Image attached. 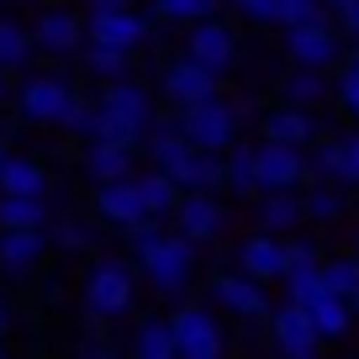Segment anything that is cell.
<instances>
[{"label":"cell","mask_w":359,"mask_h":359,"mask_svg":"<svg viewBox=\"0 0 359 359\" xmlns=\"http://www.w3.org/2000/svg\"><path fill=\"white\" fill-rule=\"evenodd\" d=\"M106 6H133V0H90V11H106Z\"/></svg>","instance_id":"obj_48"},{"label":"cell","mask_w":359,"mask_h":359,"mask_svg":"<svg viewBox=\"0 0 359 359\" xmlns=\"http://www.w3.org/2000/svg\"><path fill=\"white\" fill-rule=\"evenodd\" d=\"M169 323H175V344L185 359H217L222 354V327H217V317L206 306H180Z\"/></svg>","instance_id":"obj_9"},{"label":"cell","mask_w":359,"mask_h":359,"mask_svg":"<svg viewBox=\"0 0 359 359\" xmlns=\"http://www.w3.org/2000/svg\"><path fill=\"white\" fill-rule=\"evenodd\" d=\"M0 354H6V338H0Z\"/></svg>","instance_id":"obj_53"},{"label":"cell","mask_w":359,"mask_h":359,"mask_svg":"<svg viewBox=\"0 0 359 359\" xmlns=\"http://www.w3.org/2000/svg\"><path fill=\"white\" fill-rule=\"evenodd\" d=\"M306 16H323V0H280V27H296Z\"/></svg>","instance_id":"obj_41"},{"label":"cell","mask_w":359,"mask_h":359,"mask_svg":"<svg viewBox=\"0 0 359 359\" xmlns=\"http://www.w3.org/2000/svg\"><path fill=\"white\" fill-rule=\"evenodd\" d=\"M212 296L227 306V312H238L243 323H269V296H264V280H254L248 269H222L212 280Z\"/></svg>","instance_id":"obj_6"},{"label":"cell","mask_w":359,"mask_h":359,"mask_svg":"<svg viewBox=\"0 0 359 359\" xmlns=\"http://www.w3.org/2000/svg\"><path fill=\"white\" fill-rule=\"evenodd\" d=\"M354 254H359V238H354Z\"/></svg>","instance_id":"obj_54"},{"label":"cell","mask_w":359,"mask_h":359,"mask_svg":"<svg viewBox=\"0 0 359 359\" xmlns=\"http://www.w3.org/2000/svg\"><path fill=\"white\" fill-rule=\"evenodd\" d=\"M85 312H90V323L133 312V269L122 259H101L85 275Z\"/></svg>","instance_id":"obj_3"},{"label":"cell","mask_w":359,"mask_h":359,"mask_svg":"<svg viewBox=\"0 0 359 359\" xmlns=\"http://www.w3.org/2000/svg\"><path fill=\"white\" fill-rule=\"evenodd\" d=\"M238 269H248L254 280H285V238L259 227L254 238L238 243Z\"/></svg>","instance_id":"obj_15"},{"label":"cell","mask_w":359,"mask_h":359,"mask_svg":"<svg viewBox=\"0 0 359 359\" xmlns=\"http://www.w3.org/2000/svg\"><path fill=\"white\" fill-rule=\"evenodd\" d=\"M354 312H359V296H354Z\"/></svg>","instance_id":"obj_55"},{"label":"cell","mask_w":359,"mask_h":359,"mask_svg":"<svg viewBox=\"0 0 359 359\" xmlns=\"http://www.w3.org/2000/svg\"><path fill=\"white\" fill-rule=\"evenodd\" d=\"M185 53L201 58V64H212V69H227V64L238 58V37H233V27H222L217 16H206V22L191 27V37H185Z\"/></svg>","instance_id":"obj_16"},{"label":"cell","mask_w":359,"mask_h":359,"mask_svg":"<svg viewBox=\"0 0 359 359\" xmlns=\"http://www.w3.org/2000/svg\"><path fill=\"white\" fill-rule=\"evenodd\" d=\"M32 53H37L32 27L11 22V16H0V69H6V74H16V69L32 64Z\"/></svg>","instance_id":"obj_25"},{"label":"cell","mask_w":359,"mask_h":359,"mask_svg":"<svg viewBox=\"0 0 359 359\" xmlns=\"http://www.w3.org/2000/svg\"><path fill=\"white\" fill-rule=\"evenodd\" d=\"M90 37L95 43H116V48H137L148 43V32H154V22L148 16H137L133 6H106V11H90Z\"/></svg>","instance_id":"obj_13"},{"label":"cell","mask_w":359,"mask_h":359,"mask_svg":"<svg viewBox=\"0 0 359 359\" xmlns=\"http://www.w3.org/2000/svg\"><path fill=\"white\" fill-rule=\"evenodd\" d=\"M6 154H11V148H6V143H0V158H6Z\"/></svg>","instance_id":"obj_52"},{"label":"cell","mask_w":359,"mask_h":359,"mask_svg":"<svg viewBox=\"0 0 359 359\" xmlns=\"http://www.w3.org/2000/svg\"><path fill=\"white\" fill-rule=\"evenodd\" d=\"M338 95H344V111L359 122V79H338Z\"/></svg>","instance_id":"obj_45"},{"label":"cell","mask_w":359,"mask_h":359,"mask_svg":"<svg viewBox=\"0 0 359 359\" xmlns=\"http://www.w3.org/2000/svg\"><path fill=\"white\" fill-rule=\"evenodd\" d=\"M327 6H333V11H344V6H348V0H327Z\"/></svg>","instance_id":"obj_51"},{"label":"cell","mask_w":359,"mask_h":359,"mask_svg":"<svg viewBox=\"0 0 359 359\" xmlns=\"http://www.w3.org/2000/svg\"><path fill=\"white\" fill-rule=\"evenodd\" d=\"M143 180V201H148V212L154 217H175V206H180V196H185V185H180L169 169H148V175H137Z\"/></svg>","instance_id":"obj_29"},{"label":"cell","mask_w":359,"mask_h":359,"mask_svg":"<svg viewBox=\"0 0 359 359\" xmlns=\"http://www.w3.org/2000/svg\"><path fill=\"white\" fill-rule=\"evenodd\" d=\"M264 137H269V143L306 148V143L317 137V122H312V111H306V106L285 101V106H275V111H264Z\"/></svg>","instance_id":"obj_21"},{"label":"cell","mask_w":359,"mask_h":359,"mask_svg":"<svg viewBox=\"0 0 359 359\" xmlns=\"http://www.w3.org/2000/svg\"><path fill=\"white\" fill-rule=\"evenodd\" d=\"M302 264H323V254L306 238H296V243H285V269H302Z\"/></svg>","instance_id":"obj_42"},{"label":"cell","mask_w":359,"mask_h":359,"mask_svg":"<svg viewBox=\"0 0 359 359\" xmlns=\"http://www.w3.org/2000/svg\"><path fill=\"white\" fill-rule=\"evenodd\" d=\"M323 291H327V275H323V264L285 269V302H302V306H312Z\"/></svg>","instance_id":"obj_32"},{"label":"cell","mask_w":359,"mask_h":359,"mask_svg":"<svg viewBox=\"0 0 359 359\" xmlns=\"http://www.w3.org/2000/svg\"><path fill=\"white\" fill-rule=\"evenodd\" d=\"M43 248H48L43 227H0V269H6V275H27V269H37Z\"/></svg>","instance_id":"obj_18"},{"label":"cell","mask_w":359,"mask_h":359,"mask_svg":"<svg viewBox=\"0 0 359 359\" xmlns=\"http://www.w3.org/2000/svg\"><path fill=\"white\" fill-rule=\"evenodd\" d=\"M338 27H344L348 37H359V0H348L344 11H338Z\"/></svg>","instance_id":"obj_46"},{"label":"cell","mask_w":359,"mask_h":359,"mask_svg":"<svg viewBox=\"0 0 359 359\" xmlns=\"http://www.w3.org/2000/svg\"><path fill=\"white\" fill-rule=\"evenodd\" d=\"M133 158H137V148L116 143V137H90V148H85V175L95 180V185H106V180L133 175Z\"/></svg>","instance_id":"obj_20"},{"label":"cell","mask_w":359,"mask_h":359,"mask_svg":"<svg viewBox=\"0 0 359 359\" xmlns=\"http://www.w3.org/2000/svg\"><path fill=\"white\" fill-rule=\"evenodd\" d=\"M285 53H291V64H306V69L338 64V27L327 16H306V22L285 27Z\"/></svg>","instance_id":"obj_4"},{"label":"cell","mask_w":359,"mask_h":359,"mask_svg":"<svg viewBox=\"0 0 359 359\" xmlns=\"http://www.w3.org/2000/svg\"><path fill=\"white\" fill-rule=\"evenodd\" d=\"M327 95V79H323V69H306V64H296V74L285 79V101H296V106H317Z\"/></svg>","instance_id":"obj_33"},{"label":"cell","mask_w":359,"mask_h":359,"mask_svg":"<svg viewBox=\"0 0 359 359\" xmlns=\"http://www.w3.org/2000/svg\"><path fill=\"white\" fill-rule=\"evenodd\" d=\"M227 191H238V196H264V180H259L254 148H238V154H227Z\"/></svg>","instance_id":"obj_31"},{"label":"cell","mask_w":359,"mask_h":359,"mask_svg":"<svg viewBox=\"0 0 359 359\" xmlns=\"http://www.w3.org/2000/svg\"><path fill=\"white\" fill-rule=\"evenodd\" d=\"M306 312H312V323H317V333H323V338H344L348 327L359 323L354 296H338V291H323L312 306H306Z\"/></svg>","instance_id":"obj_22"},{"label":"cell","mask_w":359,"mask_h":359,"mask_svg":"<svg viewBox=\"0 0 359 359\" xmlns=\"http://www.w3.org/2000/svg\"><path fill=\"white\" fill-rule=\"evenodd\" d=\"M196 248H201V243H191L180 227H175V233H164L143 259H137L143 275H148V285H154L158 296H180L185 285H191V275H196Z\"/></svg>","instance_id":"obj_1"},{"label":"cell","mask_w":359,"mask_h":359,"mask_svg":"<svg viewBox=\"0 0 359 359\" xmlns=\"http://www.w3.org/2000/svg\"><path fill=\"white\" fill-rule=\"evenodd\" d=\"M175 227L191 238V243H212L227 227V212H222V201H217V191H185L180 206H175Z\"/></svg>","instance_id":"obj_11"},{"label":"cell","mask_w":359,"mask_h":359,"mask_svg":"<svg viewBox=\"0 0 359 359\" xmlns=\"http://www.w3.org/2000/svg\"><path fill=\"white\" fill-rule=\"evenodd\" d=\"M344 79H359V48L348 53V64H344Z\"/></svg>","instance_id":"obj_47"},{"label":"cell","mask_w":359,"mask_h":359,"mask_svg":"<svg viewBox=\"0 0 359 359\" xmlns=\"http://www.w3.org/2000/svg\"><path fill=\"white\" fill-rule=\"evenodd\" d=\"M222 90V69L201 64V58H175V64L164 69V95L175 106H191V101H206V95H217Z\"/></svg>","instance_id":"obj_8"},{"label":"cell","mask_w":359,"mask_h":359,"mask_svg":"<svg viewBox=\"0 0 359 359\" xmlns=\"http://www.w3.org/2000/svg\"><path fill=\"white\" fill-rule=\"evenodd\" d=\"M85 69H90L95 79H122L127 69H133V48L95 43V37H90V43H85Z\"/></svg>","instance_id":"obj_30"},{"label":"cell","mask_w":359,"mask_h":359,"mask_svg":"<svg viewBox=\"0 0 359 359\" xmlns=\"http://www.w3.org/2000/svg\"><path fill=\"white\" fill-rule=\"evenodd\" d=\"M212 11H217V0H154V16H158V22L196 27V22H206Z\"/></svg>","instance_id":"obj_34"},{"label":"cell","mask_w":359,"mask_h":359,"mask_svg":"<svg viewBox=\"0 0 359 359\" xmlns=\"http://www.w3.org/2000/svg\"><path fill=\"white\" fill-rule=\"evenodd\" d=\"M32 37H37V53L69 58V53H79V48L90 43V27L79 22L74 11H43V16H37V27H32Z\"/></svg>","instance_id":"obj_12"},{"label":"cell","mask_w":359,"mask_h":359,"mask_svg":"<svg viewBox=\"0 0 359 359\" xmlns=\"http://www.w3.org/2000/svg\"><path fill=\"white\" fill-rule=\"evenodd\" d=\"M143 148H148V158H154V169H175L180 158L191 154V137L180 133V122H164V127H148V137H143Z\"/></svg>","instance_id":"obj_26"},{"label":"cell","mask_w":359,"mask_h":359,"mask_svg":"<svg viewBox=\"0 0 359 359\" xmlns=\"http://www.w3.org/2000/svg\"><path fill=\"white\" fill-rule=\"evenodd\" d=\"M6 327H11V312H6V302H0V338H6Z\"/></svg>","instance_id":"obj_50"},{"label":"cell","mask_w":359,"mask_h":359,"mask_svg":"<svg viewBox=\"0 0 359 359\" xmlns=\"http://www.w3.org/2000/svg\"><path fill=\"white\" fill-rule=\"evenodd\" d=\"M238 6H243L254 22H275L280 27V0H238Z\"/></svg>","instance_id":"obj_43"},{"label":"cell","mask_w":359,"mask_h":359,"mask_svg":"<svg viewBox=\"0 0 359 359\" xmlns=\"http://www.w3.org/2000/svg\"><path fill=\"white\" fill-rule=\"evenodd\" d=\"M180 133L191 137L196 148H212V154H227L238 137V106H227L222 95H206V101L180 106Z\"/></svg>","instance_id":"obj_2"},{"label":"cell","mask_w":359,"mask_h":359,"mask_svg":"<svg viewBox=\"0 0 359 359\" xmlns=\"http://www.w3.org/2000/svg\"><path fill=\"white\" fill-rule=\"evenodd\" d=\"M101 106L111 116H122V122H137V127H154V101H148V90L143 85H133V79H106V90H101Z\"/></svg>","instance_id":"obj_19"},{"label":"cell","mask_w":359,"mask_h":359,"mask_svg":"<svg viewBox=\"0 0 359 359\" xmlns=\"http://www.w3.org/2000/svg\"><path fill=\"white\" fill-rule=\"evenodd\" d=\"M95 212H101L106 222H116V227H133L137 217H154L148 201H143V180H137V175L106 180L101 191H95Z\"/></svg>","instance_id":"obj_14"},{"label":"cell","mask_w":359,"mask_h":359,"mask_svg":"<svg viewBox=\"0 0 359 359\" xmlns=\"http://www.w3.org/2000/svg\"><path fill=\"white\" fill-rule=\"evenodd\" d=\"M69 101H74V85L69 79H58V74H32L22 85V95H16V111L27 116V122H64V111H69Z\"/></svg>","instance_id":"obj_7"},{"label":"cell","mask_w":359,"mask_h":359,"mask_svg":"<svg viewBox=\"0 0 359 359\" xmlns=\"http://www.w3.org/2000/svg\"><path fill=\"white\" fill-rule=\"evenodd\" d=\"M122 233H127V243H133V254L143 259L148 248L164 238V217H137V222H133V227H122Z\"/></svg>","instance_id":"obj_40"},{"label":"cell","mask_w":359,"mask_h":359,"mask_svg":"<svg viewBox=\"0 0 359 359\" xmlns=\"http://www.w3.org/2000/svg\"><path fill=\"white\" fill-rule=\"evenodd\" d=\"M254 158H259V180H264V191H296L306 175H312V158H302V148H291V143H259L254 148Z\"/></svg>","instance_id":"obj_10"},{"label":"cell","mask_w":359,"mask_h":359,"mask_svg":"<svg viewBox=\"0 0 359 359\" xmlns=\"http://www.w3.org/2000/svg\"><path fill=\"white\" fill-rule=\"evenodd\" d=\"M269 338H275V348L291 359H312L317 348H323V333H317L312 312H306L302 302H285L269 312Z\"/></svg>","instance_id":"obj_5"},{"label":"cell","mask_w":359,"mask_h":359,"mask_svg":"<svg viewBox=\"0 0 359 359\" xmlns=\"http://www.w3.org/2000/svg\"><path fill=\"white\" fill-rule=\"evenodd\" d=\"M302 217H306V201L296 191H264L259 196V227H269V233H296Z\"/></svg>","instance_id":"obj_23"},{"label":"cell","mask_w":359,"mask_h":359,"mask_svg":"<svg viewBox=\"0 0 359 359\" xmlns=\"http://www.w3.org/2000/svg\"><path fill=\"white\" fill-rule=\"evenodd\" d=\"M58 127H64V133H74V137H95V133H101V101H85V95H74Z\"/></svg>","instance_id":"obj_35"},{"label":"cell","mask_w":359,"mask_h":359,"mask_svg":"<svg viewBox=\"0 0 359 359\" xmlns=\"http://www.w3.org/2000/svg\"><path fill=\"white\" fill-rule=\"evenodd\" d=\"M0 191H32V196H43L48 191L43 164L27 158V154H6V158H0Z\"/></svg>","instance_id":"obj_28"},{"label":"cell","mask_w":359,"mask_h":359,"mask_svg":"<svg viewBox=\"0 0 359 359\" xmlns=\"http://www.w3.org/2000/svg\"><path fill=\"white\" fill-rule=\"evenodd\" d=\"M344 180H348V185H359V133L344 137Z\"/></svg>","instance_id":"obj_44"},{"label":"cell","mask_w":359,"mask_h":359,"mask_svg":"<svg viewBox=\"0 0 359 359\" xmlns=\"http://www.w3.org/2000/svg\"><path fill=\"white\" fill-rule=\"evenodd\" d=\"M302 201H306V217H312V222H338V217H344V196H338L327 180H317Z\"/></svg>","instance_id":"obj_36"},{"label":"cell","mask_w":359,"mask_h":359,"mask_svg":"<svg viewBox=\"0 0 359 359\" xmlns=\"http://www.w3.org/2000/svg\"><path fill=\"white\" fill-rule=\"evenodd\" d=\"M323 275H327V291L359 296V254H348V259H323Z\"/></svg>","instance_id":"obj_37"},{"label":"cell","mask_w":359,"mask_h":359,"mask_svg":"<svg viewBox=\"0 0 359 359\" xmlns=\"http://www.w3.org/2000/svg\"><path fill=\"white\" fill-rule=\"evenodd\" d=\"M0 227H48V196L0 191Z\"/></svg>","instance_id":"obj_24"},{"label":"cell","mask_w":359,"mask_h":359,"mask_svg":"<svg viewBox=\"0 0 359 359\" xmlns=\"http://www.w3.org/2000/svg\"><path fill=\"white\" fill-rule=\"evenodd\" d=\"M6 95H11V74H6V69H0V101H6Z\"/></svg>","instance_id":"obj_49"},{"label":"cell","mask_w":359,"mask_h":359,"mask_svg":"<svg viewBox=\"0 0 359 359\" xmlns=\"http://www.w3.org/2000/svg\"><path fill=\"white\" fill-rule=\"evenodd\" d=\"M312 175L317 180H344V137H323V143H317Z\"/></svg>","instance_id":"obj_38"},{"label":"cell","mask_w":359,"mask_h":359,"mask_svg":"<svg viewBox=\"0 0 359 359\" xmlns=\"http://www.w3.org/2000/svg\"><path fill=\"white\" fill-rule=\"evenodd\" d=\"M53 243L64 248V254H79V248L95 243V233H90L79 217H58V222H53Z\"/></svg>","instance_id":"obj_39"},{"label":"cell","mask_w":359,"mask_h":359,"mask_svg":"<svg viewBox=\"0 0 359 359\" xmlns=\"http://www.w3.org/2000/svg\"><path fill=\"white\" fill-rule=\"evenodd\" d=\"M133 354L143 359H175L180 344H175V323H164V317H143L133 333Z\"/></svg>","instance_id":"obj_27"},{"label":"cell","mask_w":359,"mask_h":359,"mask_svg":"<svg viewBox=\"0 0 359 359\" xmlns=\"http://www.w3.org/2000/svg\"><path fill=\"white\" fill-rule=\"evenodd\" d=\"M169 175H175L185 191H227V158L212 154V148H191Z\"/></svg>","instance_id":"obj_17"}]
</instances>
